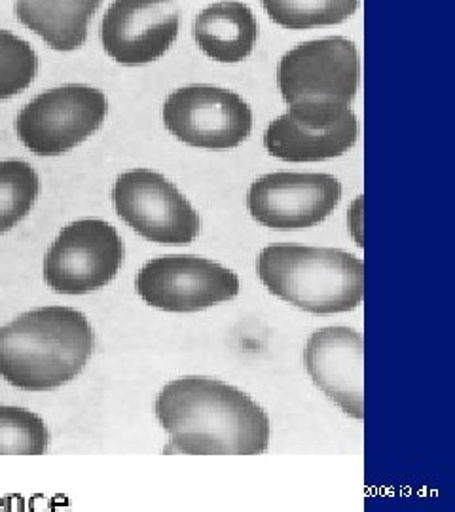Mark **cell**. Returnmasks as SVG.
<instances>
[{"instance_id": "1", "label": "cell", "mask_w": 455, "mask_h": 512, "mask_svg": "<svg viewBox=\"0 0 455 512\" xmlns=\"http://www.w3.org/2000/svg\"><path fill=\"white\" fill-rule=\"evenodd\" d=\"M156 418L171 437L165 452L255 456L270 446V418L249 395L213 378L186 376L165 385Z\"/></svg>"}, {"instance_id": "2", "label": "cell", "mask_w": 455, "mask_h": 512, "mask_svg": "<svg viewBox=\"0 0 455 512\" xmlns=\"http://www.w3.org/2000/svg\"><path fill=\"white\" fill-rule=\"evenodd\" d=\"M95 334L82 311L46 306L0 329V376L23 391H52L88 365Z\"/></svg>"}, {"instance_id": "3", "label": "cell", "mask_w": 455, "mask_h": 512, "mask_svg": "<svg viewBox=\"0 0 455 512\" xmlns=\"http://www.w3.org/2000/svg\"><path fill=\"white\" fill-rule=\"evenodd\" d=\"M256 272L277 298L317 315L355 310L363 302L364 262L342 249L270 245L260 251Z\"/></svg>"}, {"instance_id": "4", "label": "cell", "mask_w": 455, "mask_h": 512, "mask_svg": "<svg viewBox=\"0 0 455 512\" xmlns=\"http://www.w3.org/2000/svg\"><path fill=\"white\" fill-rule=\"evenodd\" d=\"M359 76L357 46L344 37L321 38L281 57L277 86L296 120L328 126L351 112Z\"/></svg>"}, {"instance_id": "5", "label": "cell", "mask_w": 455, "mask_h": 512, "mask_svg": "<svg viewBox=\"0 0 455 512\" xmlns=\"http://www.w3.org/2000/svg\"><path fill=\"white\" fill-rule=\"evenodd\" d=\"M107 112L109 103L101 90L67 84L40 93L19 110L16 133L35 156H61L90 139Z\"/></svg>"}, {"instance_id": "6", "label": "cell", "mask_w": 455, "mask_h": 512, "mask_svg": "<svg viewBox=\"0 0 455 512\" xmlns=\"http://www.w3.org/2000/svg\"><path fill=\"white\" fill-rule=\"evenodd\" d=\"M124 241L101 219L67 224L44 256V279L59 294H88L107 287L124 262Z\"/></svg>"}, {"instance_id": "7", "label": "cell", "mask_w": 455, "mask_h": 512, "mask_svg": "<svg viewBox=\"0 0 455 512\" xmlns=\"http://www.w3.org/2000/svg\"><path fill=\"white\" fill-rule=\"evenodd\" d=\"M112 202L118 217L158 245H188L200 234V215L164 175L150 169L122 173Z\"/></svg>"}, {"instance_id": "8", "label": "cell", "mask_w": 455, "mask_h": 512, "mask_svg": "<svg viewBox=\"0 0 455 512\" xmlns=\"http://www.w3.org/2000/svg\"><path fill=\"white\" fill-rule=\"evenodd\" d=\"M135 289L152 308L194 313L236 298L239 277L201 256H158L139 270Z\"/></svg>"}, {"instance_id": "9", "label": "cell", "mask_w": 455, "mask_h": 512, "mask_svg": "<svg viewBox=\"0 0 455 512\" xmlns=\"http://www.w3.org/2000/svg\"><path fill=\"white\" fill-rule=\"evenodd\" d=\"M164 124L188 147L226 150L249 139L253 110L237 93L198 84L165 99Z\"/></svg>"}, {"instance_id": "10", "label": "cell", "mask_w": 455, "mask_h": 512, "mask_svg": "<svg viewBox=\"0 0 455 512\" xmlns=\"http://www.w3.org/2000/svg\"><path fill=\"white\" fill-rule=\"evenodd\" d=\"M342 184L327 173H270L251 184L247 209L272 230L294 232L317 226L338 207Z\"/></svg>"}, {"instance_id": "11", "label": "cell", "mask_w": 455, "mask_h": 512, "mask_svg": "<svg viewBox=\"0 0 455 512\" xmlns=\"http://www.w3.org/2000/svg\"><path fill=\"white\" fill-rule=\"evenodd\" d=\"M179 35L173 0H114L101 23V42L120 65L137 67L167 54Z\"/></svg>"}, {"instance_id": "12", "label": "cell", "mask_w": 455, "mask_h": 512, "mask_svg": "<svg viewBox=\"0 0 455 512\" xmlns=\"http://www.w3.org/2000/svg\"><path fill=\"white\" fill-rule=\"evenodd\" d=\"M308 374L347 416L364 418V342L359 330L327 327L315 330L306 346Z\"/></svg>"}, {"instance_id": "13", "label": "cell", "mask_w": 455, "mask_h": 512, "mask_svg": "<svg viewBox=\"0 0 455 512\" xmlns=\"http://www.w3.org/2000/svg\"><path fill=\"white\" fill-rule=\"evenodd\" d=\"M359 122L351 110L334 124L300 122L289 112L273 120L264 133V147L283 162H325L344 156L355 147Z\"/></svg>"}, {"instance_id": "14", "label": "cell", "mask_w": 455, "mask_h": 512, "mask_svg": "<svg viewBox=\"0 0 455 512\" xmlns=\"http://www.w3.org/2000/svg\"><path fill=\"white\" fill-rule=\"evenodd\" d=\"M201 52L220 63H239L253 54L258 23L251 8L239 0L207 6L194 23Z\"/></svg>"}, {"instance_id": "15", "label": "cell", "mask_w": 455, "mask_h": 512, "mask_svg": "<svg viewBox=\"0 0 455 512\" xmlns=\"http://www.w3.org/2000/svg\"><path fill=\"white\" fill-rule=\"evenodd\" d=\"M103 0H16L19 23L31 29L55 52L84 46L88 25Z\"/></svg>"}, {"instance_id": "16", "label": "cell", "mask_w": 455, "mask_h": 512, "mask_svg": "<svg viewBox=\"0 0 455 512\" xmlns=\"http://www.w3.org/2000/svg\"><path fill=\"white\" fill-rule=\"evenodd\" d=\"M273 23L291 31L340 25L351 18L359 0H262Z\"/></svg>"}, {"instance_id": "17", "label": "cell", "mask_w": 455, "mask_h": 512, "mask_svg": "<svg viewBox=\"0 0 455 512\" xmlns=\"http://www.w3.org/2000/svg\"><path fill=\"white\" fill-rule=\"evenodd\" d=\"M40 179L23 160L0 162V236L16 228L37 203Z\"/></svg>"}, {"instance_id": "18", "label": "cell", "mask_w": 455, "mask_h": 512, "mask_svg": "<svg viewBox=\"0 0 455 512\" xmlns=\"http://www.w3.org/2000/svg\"><path fill=\"white\" fill-rule=\"evenodd\" d=\"M48 444L50 433L38 414L0 404V456H42Z\"/></svg>"}, {"instance_id": "19", "label": "cell", "mask_w": 455, "mask_h": 512, "mask_svg": "<svg viewBox=\"0 0 455 512\" xmlns=\"http://www.w3.org/2000/svg\"><path fill=\"white\" fill-rule=\"evenodd\" d=\"M38 73V57L29 42L0 29V101L27 90Z\"/></svg>"}]
</instances>
